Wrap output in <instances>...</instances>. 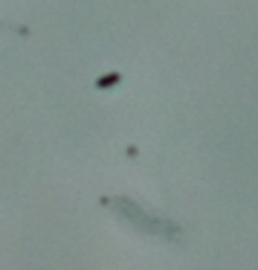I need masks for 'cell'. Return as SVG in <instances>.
<instances>
[{
  "label": "cell",
  "mask_w": 258,
  "mask_h": 270,
  "mask_svg": "<svg viewBox=\"0 0 258 270\" xmlns=\"http://www.w3.org/2000/svg\"><path fill=\"white\" fill-rule=\"evenodd\" d=\"M119 82H122L119 73H105L102 79H96V87H99V90H107V87H113V84H119Z\"/></svg>",
  "instance_id": "1"
}]
</instances>
